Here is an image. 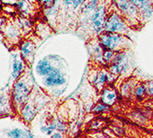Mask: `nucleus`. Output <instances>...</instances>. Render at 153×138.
I'll list each match as a JSON object with an SVG mask.
<instances>
[{
  "instance_id": "obj_1",
  "label": "nucleus",
  "mask_w": 153,
  "mask_h": 138,
  "mask_svg": "<svg viewBox=\"0 0 153 138\" xmlns=\"http://www.w3.org/2000/svg\"><path fill=\"white\" fill-rule=\"evenodd\" d=\"M34 79L30 66H27L23 75L14 81L12 85L10 99L13 110L18 113H19L20 110L30 99L31 93L34 89Z\"/></svg>"
},
{
  "instance_id": "obj_2",
  "label": "nucleus",
  "mask_w": 153,
  "mask_h": 138,
  "mask_svg": "<svg viewBox=\"0 0 153 138\" xmlns=\"http://www.w3.org/2000/svg\"><path fill=\"white\" fill-rule=\"evenodd\" d=\"M42 82L40 83L41 88L45 90H51L50 95L53 97H59L65 93L64 86L68 85V77L67 74L64 69L56 67L54 68L48 76L41 78Z\"/></svg>"
},
{
  "instance_id": "obj_3",
  "label": "nucleus",
  "mask_w": 153,
  "mask_h": 138,
  "mask_svg": "<svg viewBox=\"0 0 153 138\" xmlns=\"http://www.w3.org/2000/svg\"><path fill=\"white\" fill-rule=\"evenodd\" d=\"M97 39L104 49L114 51V52L130 50L132 46V41L129 36L118 33L103 31L97 36Z\"/></svg>"
},
{
  "instance_id": "obj_4",
  "label": "nucleus",
  "mask_w": 153,
  "mask_h": 138,
  "mask_svg": "<svg viewBox=\"0 0 153 138\" xmlns=\"http://www.w3.org/2000/svg\"><path fill=\"white\" fill-rule=\"evenodd\" d=\"M112 6L126 19L131 29H137L141 24L137 10L131 0H111Z\"/></svg>"
},
{
  "instance_id": "obj_5",
  "label": "nucleus",
  "mask_w": 153,
  "mask_h": 138,
  "mask_svg": "<svg viewBox=\"0 0 153 138\" xmlns=\"http://www.w3.org/2000/svg\"><path fill=\"white\" fill-rule=\"evenodd\" d=\"M104 31L129 36L131 28L126 23L124 17L115 9H109L104 25Z\"/></svg>"
},
{
  "instance_id": "obj_6",
  "label": "nucleus",
  "mask_w": 153,
  "mask_h": 138,
  "mask_svg": "<svg viewBox=\"0 0 153 138\" xmlns=\"http://www.w3.org/2000/svg\"><path fill=\"white\" fill-rule=\"evenodd\" d=\"M64 59L56 55H50L40 59L34 65V69L33 72H32L33 73V77L35 79L45 77L48 76L54 68L59 67L64 69Z\"/></svg>"
},
{
  "instance_id": "obj_7",
  "label": "nucleus",
  "mask_w": 153,
  "mask_h": 138,
  "mask_svg": "<svg viewBox=\"0 0 153 138\" xmlns=\"http://www.w3.org/2000/svg\"><path fill=\"white\" fill-rule=\"evenodd\" d=\"M132 62L133 59L131 57L130 50L117 52H115L111 65L107 67V69L112 75L117 77L120 75L129 72L133 66Z\"/></svg>"
},
{
  "instance_id": "obj_8",
  "label": "nucleus",
  "mask_w": 153,
  "mask_h": 138,
  "mask_svg": "<svg viewBox=\"0 0 153 138\" xmlns=\"http://www.w3.org/2000/svg\"><path fill=\"white\" fill-rule=\"evenodd\" d=\"M109 12V7L102 0L95 11L92 13L89 21V30L96 37L104 31V25Z\"/></svg>"
},
{
  "instance_id": "obj_9",
  "label": "nucleus",
  "mask_w": 153,
  "mask_h": 138,
  "mask_svg": "<svg viewBox=\"0 0 153 138\" xmlns=\"http://www.w3.org/2000/svg\"><path fill=\"white\" fill-rule=\"evenodd\" d=\"M102 0H87L81 7L79 18H78V23L80 26H87L89 28V21L92 15V13L96 10L98 6L100 5Z\"/></svg>"
},
{
  "instance_id": "obj_10",
  "label": "nucleus",
  "mask_w": 153,
  "mask_h": 138,
  "mask_svg": "<svg viewBox=\"0 0 153 138\" xmlns=\"http://www.w3.org/2000/svg\"><path fill=\"white\" fill-rule=\"evenodd\" d=\"M136 7L141 24L153 17V0H131Z\"/></svg>"
},
{
  "instance_id": "obj_11",
  "label": "nucleus",
  "mask_w": 153,
  "mask_h": 138,
  "mask_svg": "<svg viewBox=\"0 0 153 138\" xmlns=\"http://www.w3.org/2000/svg\"><path fill=\"white\" fill-rule=\"evenodd\" d=\"M11 56H12V68H11V79L13 81H16L19 79L21 76L23 75L26 68H27V63L22 59L19 52V49H13L11 52Z\"/></svg>"
},
{
  "instance_id": "obj_12",
  "label": "nucleus",
  "mask_w": 153,
  "mask_h": 138,
  "mask_svg": "<svg viewBox=\"0 0 153 138\" xmlns=\"http://www.w3.org/2000/svg\"><path fill=\"white\" fill-rule=\"evenodd\" d=\"M20 55L25 61L28 66H30L34 62V55L36 51V44L33 41L25 39L19 44Z\"/></svg>"
},
{
  "instance_id": "obj_13",
  "label": "nucleus",
  "mask_w": 153,
  "mask_h": 138,
  "mask_svg": "<svg viewBox=\"0 0 153 138\" xmlns=\"http://www.w3.org/2000/svg\"><path fill=\"white\" fill-rule=\"evenodd\" d=\"M116 77L108 71V69L105 68H101L100 70H98L96 74L93 76V77L91 79V84L93 85V87L98 90L102 91L104 88L107 87V85L110 84L112 81H114Z\"/></svg>"
},
{
  "instance_id": "obj_14",
  "label": "nucleus",
  "mask_w": 153,
  "mask_h": 138,
  "mask_svg": "<svg viewBox=\"0 0 153 138\" xmlns=\"http://www.w3.org/2000/svg\"><path fill=\"white\" fill-rule=\"evenodd\" d=\"M3 35L5 38V42L12 47L14 45H17L21 42V38H22V34H21L20 30L19 28L15 25L14 21L12 18H10L8 23L3 31Z\"/></svg>"
},
{
  "instance_id": "obj_15",
  "label": "nucleus",
  "mask_w": 153,
  "mask_h": 138,
  "mask_svg": "<svg viewBox=\"0 0 153 138\" xmlns=\"http://www.w3.org/2000/svg\"><path fill=\"white\" fill-rule=\"evenodd\" d=\"M62 2H63V0H54V3L53 4V6L47 8L42 9L43 20H45L52 27V29L56 26L57 17L60 15Z\"/></svg>"
},
{
  "instance_id": "obj_16",
  "label": "nucleus",
  "mask_w": 153,
  "mask_h": 138,
  "mask_svg": "<svg viewBox=\"0 0 153 138\" xmlns=\"http://www.w3.org/2000/svg\"><path fill=\"white\" fill-rule=\"evenodd\" d=\"M89 51L91 58L93 59V61L100 65L101 66H106L105 63L103 60V52H104V48L102 46V44H100V41H98L97 37L95 39H92L90 44H89Z\"/></svg>"
},
{
  "instance_id": "obj_17",
  "label": "nucleus",
  "mask_w": 153,
  "mask_h": 138,
  "mask_svg": "<svg viewBox=\"0 0 153 138\" xmlns=\"http://www.w3.org/2000/svg\"><path fill=\"white\" fill-rule=\"evenodd\" d=\"M15 7L18 16L32 18L36 14L35 12L37 6L31 4L29 0H18Z\"/></svg>"
},
{
  "instance_id": "obj_18",
  "label": "nucleus",
  "mask_w": 153,
  "mask_h": 138,
  "mask_svg": "<svg viewBox=\"0 0 153 138\" xmlns=\"http://www.w3.org/2000/svg\"><path fill=\"white\" fill-rule=\"evenodd\" d=\"M37 113V109L34 102H32L30 99L29 101L23 106L22 109L19 111V116L21 120H22L25 123H30L32 121L34 120L35 116Z\"/></svg>"
},
{
  "instance_id": "obj_19",
  "label": "nucleus",
  "mask_w": 153,
  "mask_h": 138,
  "mask_svg": "<svg viewBox=\"0 0 153 138\" xmlns=\"http://www.w3.org/2000/svg\"><path fill=\"white\" fill-rule=\"evenodd\" d=\"M12 19L14 21L15 25L20 30L22 36H26L27 34H30L34 28V23H33V21H32V18L17 16Z\"/></svg>"
},
{
  "instance_id": "obj_20",
  "label": "nucleus",
  "mask_w": 153,
  "mask_h": 138,
  "mask_svg": "<svg viewBox=\"0 0 153 138\" xmlns=\"http://www.w3.org/2000/svg\"><path fill=\"white\" fill-rule=\"evenodd\" d=\"M118 100V92L110 85L101 91V101L107 106H113Z\"/></svg>"
},
{
  "instance_id": "obj_21",
  "label": "nucleus",
  "mask_w": 153,
  "mask_h": 138,
  "mask_svg": "<svg viewBox=\"0 0 153 138\" xmlns=\"http://www.w3.org/2000/svg\"><path fill=\"white\" fill-rule=\"evenodd\" d=\"M137 85V81L134 78H128L125 80L120 86V94L123 98L132 99L134 97V90Z\"/></svg>"
},
{
  "instance_id": "obj_22",
  "label": "nucleus",
  "mask_w": 153,
  "mask_h": 138,
  "mask_svg": "<svg viewBox=\"0 0 153 138\" xmlns=\"http://www.w3.org/2000/svg\"><path fill=\"white\" fill-rule=\"evenodd\" d=\"M12 111L14 110L12 108L10 94L0 92V117L10 114Z\"/></svg>"
},
{
  "instance_id": "obj_23",
  "label": "nucleus",
  "mask_w": 153,
  "mask_h": 138,
  "mask_svg": "<svg viewBox=\"0 0 153 138\" xmlns=\"http://www.w3.org/2000/svg\"><path fill=\"white\" fill-rule=\"evenodd\" d=\"M33 31L37 37L45 39L48 37L52 32V27L46 22L45 20H40L34 25Z\"/></svg>"
},
{
  "instance_id": "obj_24",
  "label": "nucleus",
  "mask_w": 153,
  "mask_h": 138,
  "mask_svg": "<svg viewBox=\"0 0 153 138\" xmlns=\"http://www.w3.org/2000/svg\"><path fill=\"white\" fill-rule=\"evenodd\" d=\"M87 0H63L61 9H64L65 11H74L76 13H79V10L83 4Z\"/></svg>"
},
{
  "instance_id": "obj_25",
  "label": "nucleus",
  "mask_w": 153,
  "mask_h": 138,
  "mask_svg": "<svg viewBox=\"0 0 153 138\" xmlns=\"http://www.w3.org/2000/svg\"><path fill=\"white\" fill-rule=\"evenodd\" d=\"M134 98L138 101L147 99V82L137 83L134 90Z\"/></svg>"
},
{
  "instance_id": "obj_26",
  "label": "nucleus",
  "mask_w": 153,
  "mask_h": 138,
  "mask_svg": "<svg viewBox=\"0 0 153 138\" xmlns=\"http://www.w3.org/2000/svg\"><path fill=\"white\" fill-rule=\"evenodd\" d=\"M7 138H25V128L14 127L7 132Z\"/></svg>"
},
{
  "instance_id": "obj_27",
  "label": "nucleus",
  "mask_w": 153,
  "mask_h": 138,
  "mask_svg": "<svg viewBox=\"0 0 153 138\" xmlns=\"http://www.w3.org/2000/svg\"><path fill=\"white\" fill-rule=\"evenodd\" d=\"M2 13L7 16L9 18H14L15 17L18 16L15 6H3Z\"/></svg>"
},
{
  "instance_id": "obj_28",
  "label": "nucleus",
  "mask_w": 153,
  "mask_h": 138,
  "mask_svg": "<svg viewBox=\"0 0 153 138\" xmlns=\"http://www.w3.org/2000/svg\"><path fill=\"white\" fill-rule=\"evenodd\" d=\"M93 113H96V114H102V113H104V112H107L109 111V106L105 105L104 103H102V101L97 103L94 107L92 108V111H91Z\"/></svg>"
},
{
  "instance_id": "obj_29",
  "label": "nucleus",
  "mask_w": 153,
  "mask_h": 138,
  "mask_svg": "<svg viewBox=\"0 0 153 138\" xmlns=\"http://www.w3.org/2000/svg\"><path fill=\"white\" fill-rule=\"evenodd\" d=\"M114 55H115V52L114 51L104 49V52H103V60H104L106 67H108L109 66L111 65V63H112V61H113V59L114 57Z\"/></svg>"
},
{
  "instance_id": "obj_30",
  "label": "nucleus",
  "mask_w": 153,
  "mask_h": 138,
  "mask_svg": "<svg viewBox=\"0 0 153 138\" xmlns=\"http://www.w3.org/2000/svg\"><path fill=\"white\" fill-rule=\"evenodd\" d=\"M56 131H58L62 134H65L67 132L68 127L63 120H61L60 118H56Z\"/></svg>"
},
{
  "instance_id": "obj_31",
  "label": "nucleus",
  "mask_w": 153,
  "mask_h": 138,
  "mask_svg": "<svg viewBox=\"0 0 153 138\" xmlns=\"http://www.w3.org/2000/svg\"><path fill=\"white\" fill-rule=\"evenodd\" d=\"M9 18L7 16H6L5 14H3L2 12L0 13V32L3 33V31L5 30L8 21H9Z\"/></svg>"
},
{
  "instance_id": "obj_32",
  "label": "nucleus",
  "mask_w": 153,
  "mask_h": 138,
  "mask_svg": "<svg viewBox=\"0 0 153 138\" xmlns=\"http://www.w3.org/2000/svg\"><path fill=\"white\" fill-rule=\"evenodd\" d=\"M147 99H153V80L147 82Z\"/></svg>"
},
{
  "instance_id": "obj_33",
  "label": "nucleus",
  "mask_w": 153,
  "mask_h": 138,
  "mask_svg": "<svg viewBox=\"0 0 153 138\" xmlns=\"http://www.w3.org/2000/svg\"><path fill=\"white\" fill-rule=\"evenodd\" d=\"M53 3H54V0H38V4L39 6L42 7V9L50 7L51 6H53Z\"/></svg>"
},
{
  "instance_id": "obj_34",
  "label": "nucleus",
  "mask_w": 153,
  "mask_h": 138,
  "mask_svg": "<svg viewBox=\"0 0 153 138\" xmlns=\"http://www.w3.org/2000/svg\"><path fill=\"white\" fill-rule=\"evenodd\" d=\"M3 6H16L18 0H1Z\"/></svg>"
},
{
  "instance_id": "obj_35",
  "label": "nucleus",
  "mask_w": 153,
  "mask_h": 138,
  "mask_svg": "<svg viewBox=\"0 0 153 138\" xmlns=\"http://www.w3.org/2000/svg\"><path fill=\"white\" fill-rule=\"evenodd\" d=\"M25 138H36L35 137V134H33L30 128H25Z\"/></svg>"
},
{
  "instance_id": "obj_36",
  "label": "nucleus",
  "mask_w": 153,
  "mask_h": 138,
  "mask_svg": "<svg viewBox=\"0 0 153 138\" xmlns=\"http://www.w3.org/2000/svg\"><path fill=\"white\" fill-rule=\"evenodd\" d=\"M102 122H94V123H91V129H93V130H97V129H99L100 127L102 126Z\"/></svg>"
},
{
  "instance_id": "obj_37",
  "label": "nucleus",
  "mask_w": 153,
  "mask_h": 138,
  "mask_svg": "<svg viewBox=\"0 0 153 138\" xmlns=\"http://www.w3.org/2000/svg\"><path fill=\"white\" fill-rule=\"evenodd\" d=\"M48 138H65V136L62 133L56 131V132H54L52 135H50Z\"/></svg>"
},
{
  "instance_id": "obj_38",
  "label": "nucleus",
  "mask_w": 153,
  "mask_h": 138,
  "mask_svg": "<svg viewBox=\"0 0 153 138\" xmlns=\"http://www.w3.org/2000/svg\"><path fill=\"white\" fill-rule=\"evenodd\" d=\"M0 41H5V38H4V35H3V33L2 32H0Z\"/></svg>"
},
{
  "instance_id": "obj_39",
  "label": "nucleus",
  "mask_w": 153,
  "mask_h": 138,
  "mask_svg": "<svg viewBox=\"0 0 153 138\" xmlns=\"http://www.w3.org/2000/svg\"><path fill=\"white\" fill-rule=\"evenodd\" d=\"M2 7H3V4L1 2V0H0V13L2 12Z\"/></svg>"
},
{
  "instance_id": "obj_40",
  "label": "nucleus",
  "mask_w": 153,
  "mask_h": 138,
  "mask_svg": "<svg viewBox=\"0 0 153 138\" xmlns=\"http://www.w3.org/2000/svg\"><path fill=\"white\" fill-rule=\"evenodd\" d=\"M152 122H153V120H152Z\"/></svg>"
}]
</instances>
